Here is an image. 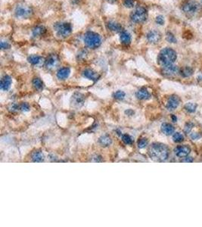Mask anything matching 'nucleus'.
<instances>
[{"label":"nucleus","instance_id":"obj_13","mask_svg":"<svg viewBox=\"0 0 202 227\" xmlns=\"http://www.w3.org/2000/svg\"><path fill=\"white\" fill-rule=\"evenodd\" d=\"M58 61H59V58H58L57 55L54 54H50L48 58H46V60H45V65L47 68L51 69L57 65V63H58Z\"/></svg>","mask_w":202,"mask_h":227},{"label":"nucleus","instance_id":"obj_7","mask_svg":"<svg viewBox=\"0 0 202 227\" xmlns=\"http://www.w3.org/2000/svg\"><path fill=\"white\" fill-rule=\"evenodd\" d=\"M31 8L29 6L23 5H17V8H15V16L17 17H20V18H27L30 17L32 14Z\"/></svg>","mask_w":202,"mask_h":227},{"label":"nucleus","instance_id":"obj_22","mask_svg":"<svg viewBox=\"0 0 202 227\" xmlns=\"http://www.w3.org/2000/svg\"><path fill=\"white\" fill-rule=\"evenodd\" d=\"M98 141H99L100 145H101V146L107 147L109 146V145H111L112 139L108 135H101V136L100 137L99 139H98Z\"/></svg>","mask_w":202,"mask_h":227},{"label":"nucleus","instance_id":"obj_30","mask_svg":"<svg viewBox=\"0 0 202 227\" xmlns=\"http://www.w3.org/2000/svg\"><path fill=\"white\" fill-rule=\"evenodd\" d=\"M148 141L147 140V138H140L138 141V146L139 148H144L148 145Z\"/></svg>","mask_w":202,"mask_h":227},{"label":"nucleus","instance_id":"obj_3","mask_svg":"<svg viewBox=\"0 0 202 227\" xmlns=\"http://www.w3.org/2000/svg\"><path fill=\"white\" fill-rule=\"evenodd\" d=\"M182 10L188 17H195L202 12V7L195 1L188 0L183 3Z\"/></svg>","mask_w":202,"mask_h":227},{"label":"nucleus","instance_id":"obj_24","mask_svg":"<svg viewBox=\"0 0 202 227\" xmlns=\"http://www.w3.org/2000/svg\"><path fill=\"white\" fill-rule=\"evenodd\" d=\"M32 83H33V87L36 89H37V90H42L44 88L43 82H42V79L39 77H35L34 79H33Z\"/></svg>","mask_w":202,"mask_h":227},{"label":"nucleus","instance_id":"obj_5","mask_svg":"<svg viewBox=\"0 0 202 227\" xmlns=\"http://www.w3.org/2000/svg\"><path fill=\"white\" fill-rule=\"evenodd\" d=\"M54 28L56 30L57 36L60 37H67L72 32V26L70 23L66 22H59L55 23Z\"/></svg>","mask_w":202,"mask_h":227},{"label":"nucleus","instance_id":"obj_38","mask_svg":"<svg viewBox=\"0 0 202 227\" xmlns=\"http://www.w3.org/2000/svg\"><path fill=\"white\" fill-rule=\"evenodd\" d=\"M191 137L192 139H197V138H200V135L198 133H192L191 135Z\"/></svg>","mask_w":202,"mask_h":227},{"label":"nucleus","instance_id":"obj_21","mask_svg":"<svg viewBox=\"0 0 202 227\" xmlns=\"http://www.w3.org/2000/svg\"><path fill=\"white\" fill-rule=\"evenodd\" d=\"M161 131L166 135H172L174 132V127L170 123H164L161 125Z\"/></svg>","mask_w":202,"mask_h":227},{"label":"nucleus","instance_id":"obj_39","mask_svg":"<svg viewBox=\"0 0 202 227\" xmlns=\"http://www.w3.org/2000/svg\"><path fill=\"white\" fill-rule=\"evenodd\" d=\"M185 159L182 160V162H193V159L191 157H184Z\"/></svg>","mask_w":202,"mask_h":227},{"label":"nucleus","instance_id":"obj_19","mask_svg":"<svg viewBox=\"0 0 202 227\" xmlns=\"http://www.w3.org/2000/svg\"><path fill=\"white\" fill-rule=\"evenodd\" d=\"M45 32H46V29H45V26H42V25H39V26H36L33 28L32 34H33V37L36 38L44 35Z\"/></svg>","mask_w":202,"mask_h":227},{"label":"nucleus","instance_id":"obj_1","mask_svg":"<svg viewBox=\"0 0 202 227\" xmlns=\"http://www.w3.org/2000/svg\"><path fill=\"white\" fill-rule=\"evenodd\" d=\"M150 156L154 160L163 161L169 157V149L162 143H153L149 148Z\"/></svg>","mask_w":202,"mask_h":227},{"label":"nucleus","instance_id":"obj_20","mask_svg":"<svg viewBox=\"0 0 202 227\" xmlns=\"http://www.w3.org/2000/svg\"><path fill=\"white\" fill-rule=\"evenodd\" d=\"M107 28H108L109 30H111L113 32H117V33H120V32L123 30V28H122V26L118 23H116V22L113 21H110L108 22L107 24Z\"/></svg>","mask_w":202,"mask_h":227},{"label":"nucleus","instance_id":"obj_42","mask_svg":"<svg viewBox=\"0 0 202 227\" xmlns=\"http://www.w3.org/2000/svg\"><path fill=\"white\" fill-rule=\"evenodd\" d=\"M197 79H198V80H202V73L199 74V76H197Z\"/></svg>","mask_w":202,"mask_h":227},{"label":"nucleus","instance_id":"obj_35","mask_svg":"<svg viewBox=\"0 0 202 227\" xmlns=\"http://www.w3.org/2000/svg\"><path fill=\"white\" fill-rule=\"evenodd\" d=\"M193 126H194V125H193V123H187V124L185 125V128H184V131H185V133H187V134L189 133L190 131H191V129H192Z\"/></svg>","mask_w":202,"mask_h":227},{"label":"nucleus","instance_id":"obj_6","mask_svg":"<svg viewBox=\"0 0 202 227\" xmlns=\"http://www.w3.org/2000/svg\"><path fill=\"white\" fill-rule=\"evenodd\" d=\"M147 17H148V11L144 7H138L130 14L131 20L135 23L145 22L147 20Z\"/></svg>","mask_w":202,"mask_h":227},{"label":"nucleus","instance_id":"obj_32","mask_svg":"<svg viewBox=\"0 0 202 227\" xmlns=\"http://www.w3.org/2000/svg\"><path fill=\"white\" fill-rule=\"evenodd\" d=\"M125 95H126V94H125L124 92H123V91L121 90H118L113 94V97H114L115 98H117V99L122 100L124 98Z\"/></svg>","mask_w":202,"mask_h":227},{"label":"nucleus","instance_id":"obj_2","mask_svg":"<svg viewBox=\"0 0 202 227\" xmlns=\"http://www.w3.org/2000/svg\"><path fill=\"white\" fill-rule=\"evenodd\" d=\"M176 52L171 48H164L160 51L157 56V62L162 67L173 64L176 60Z\"/></svg>","mask_w":202,"mask_h":227},{"label":"nucleus","instance_id":"obj_10","mask_svg":"<svg viewBox=\"0 0 202 227\" xmlns=\"http://www.w3.org/2000/svg\"><path fill=\"white\" fill-rule=\"evenodd\" d=\"M191 152V148L187 145H179L175 148L174 153L177 157H185L189 154Z\"/></svg>","mask_w":202,"mask_h":227},{"label":"nucleus","instance_id":"obj_15","mask_svg":"<svg viewBox=\"0 0 202 227\" xmlns=\"http://www.w3.org/2000/svg\"><path fill=\"white\" fill-rule=\"evenodd\" d=\"M27 60L29 63L35 66H41L43 64V62L45 61L41 56L36 55V54H32V55L29 56Z\"/></svg>","mask_w":202,"mask_h":227},{"label":"nucleus","instance_id":"obj_34","mask_svg":"<svg viewBox=\"0 0 202 227\" xmlns=\"http://www.w3.org/2000/svg\"><path fill=\"white\" fill-rule=\"evenodd\" d=\"M19 108L20 110H21L22 111H29L30 110V107H29V104H26V103H21L19 106Z\"/></svg>","mask_w":202,"mask_h":227},{"label":"nucleus","instance_id":"obj_41","mask_svg":"<svg viewBox=\"0 0 202 227\" xmlns=\"http://www.w3.org/2000/svg\"><path fill=\"white\" fill-rule=\"evenodd\" d=\"M107 2H110V3H114V2H116L117 1V0H107Z\"/></svg>","mask_w":202,"mask_h":227},{"label":"nucleus","instance_id":"obj_33","mask_svg":"<svg viewBox=\"0 0 202 227\" xmlns=\"http://www.w3.org/2000/svg\"><path fill=\"white\" fill-rule=\"evenodd\" d=\"M123 5L128 8H133L134 5H135V0H124Z\"/></svg>","mask_w":202,"mask_h":227},{"label":"nucleus","instance_id":"obj_9","mask_svg":"<svg viewBox=\"0 0 202 227\" xmlns=\"http://www.w3.org/2000/svg\"><path fill=\"white\" fill-rule=\"evenodd\" d=\"M180 104V99L177 95H171L166 103V108L169 110H173L179 107Z\"/></svg>","mask_w":202,"mask_h":227},{"label":"nucleus","instance_id":"obj_29","mask_svg":"<svg viewBox=\"0 0 202 227\" xmlns=\"http://www.w3.org/2000/svg\"><path fill=\"white\" fill-rule=\"evenodd\" d=\"M122 140L126 145H132L133 141H132V138H131V136L128 134H124V135H122Z\"/></svg>","mask_w":202,"mask_h":227},{"label":"nucleus","instance_id":"obj_27","mask_svg":"<svg viewBox=\"0 0 202 227\" xmlns=\"http://www.w3.org/2000/svg\"><path fill=\"white\" fill-rule=\"evenodd\" d=\"M196 108H197V104H194V103H187L185 105V109L189 113H193L196 110Z\"/></svg>","mask_w":202,"mask_h":227},{"label":"nucleus","instance_id":"obj_26","mask_svg":"<svg viewBox=\"0 0 202 227\" xmlns=\"http://www.w3.org/2000/svg\"><path fill=\"white\" fill-rule=\"evenodd\" d=\"M194 73V70L191 67H182L180 70V73L182 76L184 77H188V76H191Z\"/></svg>","mask_w":202,"mask_h":227},{"label":"nucleus","instance_id":"obj_23","mask_svg":"<svg viewBox=\"0 0 202 227\" xmlns=\"http://www.w3.org/2000/svg\"><path fill=\"white\" fill-rule=\"evenodd\" d=\"M45 159L44 154L42 151H36L32 154V160L33 162H42Z\"/></svg>","mask_w":202,"mask_h":227},{"label":"nucleus","instance_id":"obj_12","mask_svg":"<svg viewBox=\"0 0 202 227\" xmlns=\"http://www.w3.org/2000/svg\"><path fill=\"white\" fill-rule=\"evenodd\" d=\"M82 76L84 77L87 78L88 79L94 81V82L98 80L100 77L99 74L96 71L92 70V69H85V70H84L82 71Z\"/></svg>","mask_w":202,"mask_h":227},{"label":"nucleus","instance_id":"obj_8","mask_svg":"<svg viewBox=\"0 0 202 227\" xmlns=\"http://www.w3.org/2000/svg\"><path fill=\"white\" fill-rule=\"evenodd\" d=\"M179 67H178L177 66L171 64H168V65L163 66L161 71L162 73H163V74L165 75V76H171L176 75V73L179 72Z\"/></svg>","mask_w":202,"mask_h":227},{"label":"nucleus","instance_id":"obj_40","mask_svg":"<svg viewBox=\"0 0 202 227\" xmlns=\"http://www.w3.org/2000/svg\"><path fill=\"white\" fill-rule=\"evenodd\" d=\"M171 118H172V121H173V122H176V120H177V118H176V117L175 115H172V116H171Z\"/></svg>","mask_w":202,"mask_h":227},{"label":"nucleus","instance_id":"obj_14","mask_svg":"<svg viewBox=\"0 0 202 227\" xmlns=\"http://www.w3.org/2000/svg\"><path fill=\"white\" fill-rule=\"evenodd\" d=\"M11 78L8 75H5L1 79L0 82V88L3 91H8L10 89L11 85Z\"/></svg>","mask_w":202,"mask_h":227},{"label":"nucleus","instance_id":"obj_17","mask_svg":"<svg viewBox=\"0 0 202 227\" xmlns=\"http://www.w3.org/2000/svg\"><path fill=\"white\" fill-rule=\"evenodd\" d=\"M70 73V69L69 67H61L57 71V77L59 79H65Z\"/></svg>","mask_w":202,"mask_h":227},{"label":"nucleus","instance_id":"obj_36","mask_svg":"<svg viewBox=\"0 0 202 227\" xmlns=\"http://www.w3.org/2000/svg\"><path fill=\"white\" fill-rule=\"evenodd\" d=\"M155 21L157 24L160 25H163L164 23V18L162 15H158L155 19Z\"/></svg>","mask_w":202,"mask_h":227},{"label":"nucleus","instance_id":"obj_16","mask_svg":"<svg viewBox=\"0 0 202 227\" xmlns=\"http://www.w3.org/2000/svg\"><path fill=\"white\" fill-rule=\"evenodd\" d=\"M120 40L123 45H129L131 42V35L126 30H122L120 33Z\"/></svg>","mask_w":202,"mask_h":227},{"label":"nucleus","instance_id":"obj_31","mask_svg":"<svg viewBox=\"0 0 202 227\" xmlns=\"http://www.w3.org/2000/svg\"><path fill=\"white\" fill-rule=\"evenodd\" d=\"M166 40L168 41L170 43H176V39L174 36V35L172 34L170 32H168L166 33Z\"/></svg>","mask_w":202,"mask_h":227},{"label":"nucleus","instance_id":"obj_37","mask_svg":"<svg viewBox=\"0 0 202 227\" xmlns=\"http://www.w3.org/2000/svg\"><path fill=\"white\" fill-rule=\"evenodd\" d=\"M10 48V45L8 42H5V41H2L1 42V48L2 49H8Z\"/></svg>","mask_w":202,"mask_h":227},{"label":"nucleus","instance_id":"obj_11","mask_svg":"<svg viewBox=\"0 0 202 227\" xmlns=\"http://www.w3.org/2000/svg\"><path fill=\"white\" fill-rule=\"evenodd\" d=\"M160 39H161V34L157 30H150L147 34V39L150 43H157L160 40Z\"/></svg>","mask_w":202,"mask_h":227},{"label":"nucleus","instance_id":"obj_18","mask_svg":"<svg viewBox=\"0 0 202 227\" xmlns=\"http://www.w3.org/2000/svg\"><path fill=\"white\" fill-rule=\"evenodd\" d=\"M135 95H136V97L138 99L141 100L148 99L151 97L149 92L145 88H141V89H138L136 92V93H135Z\"/></svg>","mask_w":202,"mask_h":227},{"label":"nucleus","instance_id":"obj_4","mask_svg":"<svg viewBox=\"0 0 202 227\" xmlns=\"http://www.w3.org/2000/svg\"><path fill=\"white\" fill-rule=\"evenodd\" d=\"M84 42L85 45L89 48H98L101 43V38L100 35L92 31H88L84 35Z\"/></svg>","mask_w":202,"mask_h":227},{"label":"nucleus","instance_id":"obj_28","mask_svg":"<svg viewBox=\"0 0 202 227\" xmlns=\"http://www.w3.org/2000/svg\"><path fill=\"white\" fill-rule=\"evenodd\" d=\"M172 139L175 142H181L184 140V136L181 132H175L172 135Z\"/></svg>","mask_w":202,"mask_h":227},{"label":"nucleus","instance_id":"obj_25","mask_svg":"<svg viewBox=\"0 0 202 227\" xmlns=\"http://www.w3.org/2000/svg\"><path fill=\"white\" fill-rule=\"evenodd\" d=\"M84 98L83 95H81L80 93H75L73 96V104L76 105H82L83 103Z\"/></svg>","mask_w":202,"mask_h":227}]
</instances>
